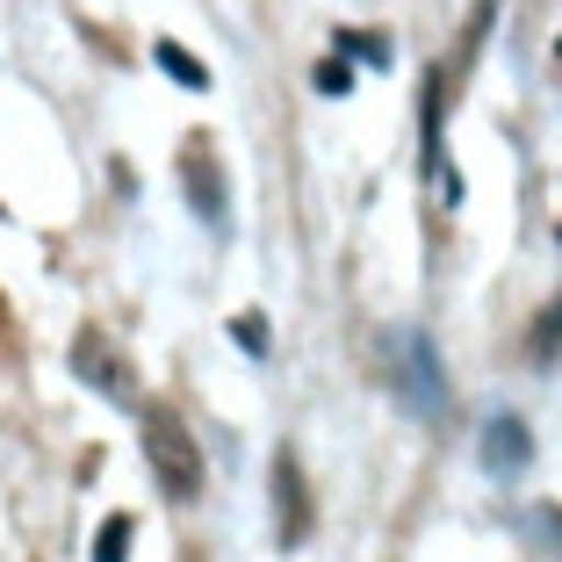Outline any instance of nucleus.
I'll return each mask as SVG.
<instances>
[{
  "label": "nucleus",
  "instance_id": "obj_1",
  "mask_svg": "<svg viewBox=\"0 0 562 562\" xmlns=\"http://www.w3.org/2000/svg\"><path fill=\"white\" fill-rule=\"evenodd\" d=\"M382 382L397 390V404L418 426H440V418L454 412V390H447L440 353H432L426 331H390V339H382Z\"/></svg>",
  "mask_w": 562,
  "mask_h": 562
},
{
  "label": "nucleus",
  "instance_id": "obj_2",
  "mask_svg": "<svg viewBox=\"0 0 562 562\" xmlns=\"http://www.w3.org/2000/svg\"><path fill=\"white\" fill-rule=\"evenodd\" d=\"M137 440H145V462H151V476H159V491L173 497V505L202 497V447L166 404H145V412H137Z\"/></svg>",
  "mask_w": 562,
  "mask_h": 562
},
{
  "label": "nucleus",
  "instance_id": "obj_3",
  "mask_svg": "<svg viewBox=\"0 0 562 562\" xmlns=\"http://www.w3.org/2000/svg\"><path fill=\"white\" fill-rule=\"evenodd\" d=\"M311 527H317V513H311L303 462H296V447H281V454H274V533H281V548H303Z\"/></svg>",
  "mask_w": 562,
  "mask_h": 562
},
{
  "label": "nucleus",
  "instance_id": "obj_4",
  "mask_svg": "<svg viewBox=\"0 0 562 562\" xmlns=\"http://www.w3.org/2000/svg\"><path fill=\"white\" fill-rule=\"evenodd\" d=\"M476 454H483V469H491L497 483L527 476V469H533V432H527V418H519V412H497L491 426H483Z\"/></svg>",
  "mask_w": 562,
  "mask_h": 562
},
{
  "label": "nucleus",
  "instance_id": "obj_5",
  "mask_svg": "<svg viewBox=\"0 0 562 562\" xmlns=\"http://www.w3.org/2000/svg\"><path fill=\"white\" fill-rule=\"evenodd\" d=\"M72 368H80V382H94L101 397H116V404L137 397V382H131V368H123V353L109 347L101 331H80V339H72Z\"/></svg>",
  "mask_w": 562,
  "mask_h": 562
},
{
  "label": "nucleus",
  "instance_id": "obj_6",
  "mask_svg": "<svg viewBox=\"0 0 562 562\" xmlns=\"http://www.w3.org/2000/svg\"><path fill=\"white\" fill-rule=\"evenodd\" d=\"M181 173H188V202H195V216L210 224V232H224L232 216H224V181H216L210 145H188V151H181Z\"/></svg>",
  "mask_w": 562,
  "mask_h": 562
},
{
  "label": "nucleus",
  "instance_id": "obj_7",
  "mask_svg": "<svg viewBox=\"0 0 562 562\" xmlns=\"http://www.w3.org/2000/svg\"><path fill=\"white\" fill-rule=\"evenodd\" d=\"M151 58H159V66L173 72V80H181V87H195V94H202V87H210V66H202V58H188L181 44H159V50H151Z\"/></svg>",
  "mask_w": 562,
  "mask_h": 562
},
{
  "label": "nucleus",
  "instance_id": "obj_8",
  "mask_svg": "<svg viewBox=\"0 0 562 562\" xmlns=\"http://www.w3.org/2000/svg\"><path fill=\"white\" fill-rule=\"evenodd\" d=\"M131 533H137V527H131V519L116 513L109 527L94 533V562H131Z\"/></svg>",
  "mask_w": 562,
  "mask_h": 562
},
{
  "label": "nucleus",
  "instance_id": "obj_9",
  "mask_svg": "<svg viewBox=\"0 0 562 562\" xmlns=\"http://www.w3.org/2000/svg\"><path fill=\"white\" fill-rule=\"evenodd\" d=\"M527 533H533V548L562 555V505H541V513H527Z\"/></svg>",
  "mask_w": 562,
  "mask_h": 562
},
{
  "label": "nucleus",
  "instance_id": "obj_10",
  "mask_svg": "<svg viewBox=\"0 0 562 562\" xmlns=\"http://www.w3.org/2000/svg\"><path fill=\"white\" fill-rule=\"evenodd\" d=\"M232 339H238V347H246L252 353V361H267V347H274V331H267V317H232Z\"/></svg>",
  "mask_w": 562,
  "mask_h": 562
},
{
  "label": "nucleus",
  "instance_id": "obj_11",
  "mask_svg": "<svg viewBox=\"0 0 562 562\" xmlns=\"http://www.w3.org/2000/svg\"><path fill=\"white\" fill-rule=\"evenodd\" d=\"M555 353H562V303H555V311L541 317V325H533V361L548 368V361H555Z\"/></svg>",
  "mask_w": 562,
  "mask_h": 562
},
{
  "label": "nucleus",
  "instance_id": "obj_12",
  "mask_svg": "<svg viewBox=\"0 0 562 562\" xmlns=\"http://www.w3.org/2000/svg\"><path fill=\"white\" fill-rule=\"evenodd\" d=\"M353 58H375V66H390V36H347Z\"/></svg>",
  "mask_w": 562,
  "mask_h": 562
},
{
  "label": "nucleus",
  "instance_id": "obj_13",
  "mask_svg": "<svg viewBox=\"0 0 562 562\" xmlns=\"http://www.w3.org/2000/svg\"><path fill=\"white\" fill-rule=\"evenodd\" d=\"M317 87H325V94H347V87H353V72L339 66V58H325V66H317Z\"/></svg>",
  "mask_w": 562,
  "mask_h": 562
}]
</instances>
